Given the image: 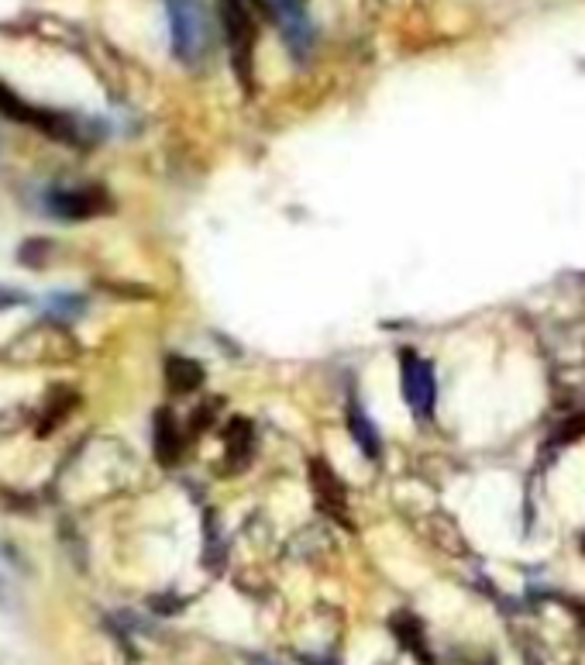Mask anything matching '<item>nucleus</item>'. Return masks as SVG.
Instances as JSON below:
<instances>
[{
    "label": "nucleus",
    "mask_w": 585,
    "mask_h": 665,
    "mask_svg": "<svg viewBox=\"0 0 585 665\" xmlns=\"http://www.w3.org/2000/svg\"><path fill=\"white\" fill-rule=\"evenodd\" d=\"M0 111H4L11 121L31 125L35 131L56 138V142H62V145H87L93 138V131L83 125L80 118L62 114V111H45V107H35V104H28L25 97H18L14 90H7V87H0Z\"/></svg>",
    "instance_id": "1"
},
{
    "label": "nucleus",
    "mask_w": 585,
    "mask_h": 665,
    "mask_svg": "<svg viewBox=\"0 0 585 665\" xmlns=\"http://www.w3.org/2000/svg\"><path fill=\"white\" fill-rule=\"evenodd\" d=\"M169 14V38H173V52L179 63L193 66L207 56L210 45V25L207 11L200 0H166Z\"/></svg>",
    "instance_id": "2"
},
{
    "label": "nucleus",
    "mask_w": 585,
    "mask_h": 665,
    "mask_svg": "<svg viewBox=\"0 0 585 665\" xmlns=\"http://www.w3.org/2000/svg\"><path fill=\"white\" fill-rule=\"evenodd\" d=\"M224 42L231 49V63L245 90H252V56H255V18L248 0H221Z\"/></svg>",
    "instance_id": "3"
},
{
    "label": "nucleus",
    "mask_w": 585,
    "mask_h": 665,
    "mask_svg": "<svg viewBox=\"0 0 585 665\" xmlns=\"http://www.w3.org/2000/svg\"><path fill=\"white\" fill-rule=\"evenodd\" d=\"M262 7L279 25L283 42L290 45L296 63H307V59L314 56V45H317V32H314V21H310V14H307V4H303V0H262Z\"/></svg>",
    "instance_id": "4"
},
{
    "label": "nucleus",
    "mask_w": 585,
    "mask_h": 665,
    "mask_svg": "<svg viewBox=\"0 0 585 665\" xmlns=\"http://www.w3.org/2000/svg\"><path fill=\"white\" fill-rule=\"evenodd\" d=\"M400 380H403V400L413 411V417H431L434 404H438V380H434V366L420 359L413 349L400 352Z\"/></svg>",
    "instance_id": "5"
},
{
    "label": "nucleus",
    "mask_w": 585,
    "mask_h": 665,
    "mask_svg": "<svg viewBox=\"0 0 585 665\" xmlns=\"http://www.w3.org/2000/svg\"><path fill=\"white\" fill-rule=\"evenodd\" d=\"M114 207L111 193L104 187H62L49 193V211L62 221H87L100 218Z\"/></svg>",
    "instance_id": "6"
},
{
    "label": "nucleus",
    "mask_w": 585,
    "mask_h": 665,
    "mask_svg": "<svg viewBox=\"0 0 585 665\" xmlns=\"http://www.w3.org/2000/svg\"><path fill=\"white\" fill-rule=\"evenodd\" d=\"M310 486H314V497L321 500L324 510L345 514V486H341V479L321 459H310Z\"/></svg>",
    "instance_id": "7"
},
{
    "label": "nucleus",
    "mask_w": 585,
    "mask_h": 665,
    "mask_svg": "<svg viewBox=\"0 0 585 665\" xmlns=\"http://www.w3.org/2000/svg\"><path fill=\"white\" fill-rule=\"evenodd\" d=\"M183 455V431H179L173 411L155 414V459L162 466H176V459Z\"/></svg>",
    "instance_id": "8"
},
{
    "label": "nucleus",
    "mask_w": 585,
    "mask_h": 665,
    "mask_svg": "<svg viewBox=\"0 0 585 665\" xmlns=\"http://www.w3.org/2000/svg\"><path fill=\"white\" fill-rule=\"evenodd\" d=\"M166 383L173 393H193L204 386V369L200 362L183 359V355H169L166 359Z\"/></svg>",
    "instance_id": "9"
},
{
    "label": "nucleus",
    "mask_w": 585,
    "mask_h": 665,
    "mask_svg": "<svg viewBox=\"0 0 585 665\" xmlns=\"http://www.w3.org/2000/svg\"><path fill=\"white\" fill-rule=\"evenodd\" d=\"M252 452H255L252 424H248L245 417H234V421L228 424V466L241 469L248 459H252Z\"/></svg>",
    "instance_id": "10"
},
{
    "label": "nucleus",
    "mask_w": 585,
    "mask_h": 665,
    "mask_svg": "<svg viewBox=\"0 0 585 665\" xmlns=\"http://www.w3.org/2000/svg\"><path fill=\"white\" fill-rule=\"evenodd\" d=\"M348 428H351V435H355L358 448H362L369 459H379V431L355 400H351V407H348Z\"/></svg>",
    "instance_id": "11"
},
{
    "label": "nucleus",
    "mask_w": 585,
    "mask_h": 665,
    "mask_svg": "<svg viewBox=\"0 0 585 665\" xmlns=\"http://www.w3.org/2000/svg\"><path fill=\"white\" fill-rule=\"evenodd\" d=\"M83 307H87V300L76 297V293H52L45 300V314L56 317V321H76L83 314Z\"/></svg>",
    "instance_id": "12"
},
{
    "label": "nucleus",
    "mask_w": 585,
    "mask_h": 665,
    "mask_svg": "<svg viewBox=\"0 0 585 665\" xmlns=\"http://www.w3.org/2000/svg\"><path fill=\"white\" fill-rule=\"evenodd\" d=\"M582 435H585V411H579V414L568 417V421L561 424L555 435L548 438V448H565L568 442H579Z\"/></svg>",
    "instance_id": "13"
},
{
    "label": "nucleus",
    "mask_w": 585,
    "mask_h": 665,
    "mask_svg": "<svg viewBox=\"0 0 585 665\" xmlns=\"http://www.w3.org/2000/svg\"><path fill=\"white\" fill-rule=\"evenodd\" d=\"M18 304H25V293L11 290V286H0V311H7V307H18Z\"/></svg>",
    "instance_id": "14"
}]
</instances>
